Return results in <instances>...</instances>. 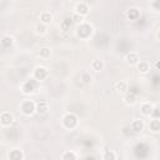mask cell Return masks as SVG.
Returning <instances> with one entry per match:
<instances>
[{
	"mask_svg": "<svg viewBox=\"0 0 160 160\" xmlns=\"http://www.w3.org/2000/svg\"><path fill=\"white\" fill-rule=\"evenodd\" d=\"M78 124V120H76V117L73 114H68L67 117L64 118V125L69 129H73L75 128V125Z\"/></svg>",
	"mask_w": 160,
	"mask_h": 160,
	"instance_id": "1",
	"label": "cell"
},
{
	"mask_svg": "<svg viewBox=\"0 0 160 160\" xmlns=\"http://www.w3.org/2000/svg\"><path fill=\"white\" fill-rule=\"evenodd\" d=\"M21 110H23L24 114L30 115V114H33L34 110H36V109H35L34 103H31V101H24L23 105H21Z\"/></svg>",
	"mask_w": 160,
	"mask_h": 160,
	"instance_id": "2",
	"label": "cell"
},
{
	"mask_svg": "<svg viewBox=\"0 0 160 160\" xmlns=\"http://www.w3.org/2000/svg\"><path fill=\"white\" fill-rule=\"evenodd\" d=\"M48 76V70L43 67H39L35 69V78L38 80H43Z\"/></svg>",
	"mask_w": 160,
	"mask_h": 160,
	"instance_id": "3",
	"label": "cell"
},
{
	"mask_svg": "<svg viewBox=\"0 0 160 160\" xmlns=\"http://www.w3.org/2000/svg\"><path fill=\"white\" fill-rule=\"evenodd\" d=\"M13 120H14V118H13V115L10 113H3L1 114V123L3 125H10L13 123Z\"/></svg>",
	"mask_w": 160,
	"mask_h": 160,
	"instance_id": "4",
	"label": "cell"
},
{
	"mask_svg": "<svg viewBox=\"0 0 160 160\" xmlns=\"http://www.w3.org/2000/svg\"><path fill=\"white\" fill-rule=\"evenodd\" d=\"M126 61L129 63L130 65L138 64V63H139V56H138L136 53H130V54H128V56H126Z\"/></svg>",
	"mask_w": 160,
	"mask_h": 160,
	"instance_id": "5",
	"label": "cell"
},
{
	"mask_svg": "<svg viewBox=\"0 0 160 160\" xmlns=\"http://www.w3.org/2000/svg\"><path fill=\"white\" fill-rule=\"evenodd\" d=\"M24 158V155L21 154L20 150H11L9 153V159H13V160H21Z\"/></svg>",
	"mask_w": 160,
	"mask_h": 160,
	"instance_id": "6",
	"label": "cell"
},
{
	"mask_svg": "<svg viewBox=\"0 0 160 160\" xmlns=\"http://www.w3.org/2000/svg\"><path fill=\"white\" fill-rule=\"evenodd\" d=\"M143 128H144V123H143V120H139V119L134 120L133 124H131V129L134 131H142Z\"/></svg>",
	"mask_w": 160,
	"mask_h": 160,
	"instance_id": "7",
	"label": "cell"
},
{
	"mask_svg": "<svg viewBox=\"0 0 160 160\" xmlns=\"http://www.w3.org/2000/svg\"><path fill=\"white\" fill-rule=\"evenodd\" d=\"M48 110V103L46 101H39L36 105V111L40 113V114H44Z\"/></svg>",
	"mask_w": 160,
	"mask_h": 160,
	"instance_id": "8",
	"label": "cell"
},
{
	"mask_svg": "<svg viewBox=\"0 0 160 160\" xmlns=\"http://www.w3.org/2000/svg\"><path fill=\"white\" fill-rule=\"evenodd\" d=\"M149 128H150V130H153V131H159L160 130V120L159 119H154V120H151L150 121V124H149Z\"/></svg>",
	"mask_w": 160,
	"mask_h": 160,
	"instance_id": "9",
	"label": "cell"
},
{
	"mask_svg": "<svg viewBox=\"0 0 160 160\" xmlns=\"http://www.w3.org/2000/svg\"><path fill=\"white\" fill-rule=\"evenodd\" d=\"M76 13L78 14H80V16L86 15L88 14V6L85 4H79L76 6Z\"/></svg>",
	"mask_w": 160,
	"mask_h": 160,
	"instance_id": "10",
	"label": "cell"
},
{
	"mask_svg": "<svg viewBox=\"0 0 160 160\" xmlns=\"http://www.w3.org/2000/svg\"><path fill=\"white\" fill-rule=\"evenodd\" d=\"M153 110H154V108H153L150 104H144L142 106V113L144 115H150L153 113Z\"/></svg>",
	"mask_w": 160,
	"mask_h": 160,
	"instance_id": "11",
	"label": "cell"
},
{
	"mask_svg": "<svg viewBox=\"0 0 160 160\" xmlns=\"http://www.w3.org/2000/svg\"><path fill=\"white\" fill-rule=\"evenodd\" d=\"M71 24H73V19H69V18H67L64 21H63V24H61V29L64 30V31H68L69 29H70Z\"/></svg>",
	"mask_w": 160,
	"mask_h": 160,
	"instance_id": "12",
	"label": "cell"
},
{
	"mask_svg": "<svg viewBox=\"0 0 160 160\" xmlns=\"http://www.w3.org/2000/svg\"><path fill=\"white\" fill-rule=\"evenodd\" d=\"M138 69H139V71H142L143 74H145V73H148L149 71V64L148 63L140 61L139 64H138Z\"/></svg>",
	"mask_w": 160,
	"mask_h": 160,
	"instance_id": "13",
	"label": "cell"
},
{
	"mask_svg": "<svg viewBox=\"0 0 160 160\" xmlns=\"http://www.w3.org/2000/svg\"><path fill=\"white\" fill-rule=\"evenodd\" d=\"M125 103H126L128 105H133V104H135L136 103V98H135V95L134 94H128L126 96H125Z\"/></svg>",
	"mask_w": 160,
	"mask_h": 160,
	"instance_id": "14",
	"label": "cell"
},
{
	"mask_svg": "<svg viewBox=\"0 0 160 160\" xmlns=\"http://www.w3.org/2000/svg\"><path fill=\"white\" fill-rule=\"evenodd\" d=\"M40 19H41V21L44 24H49L50 21L53 20V16H51V14H50V13H43L41 16H40Z\"/></svg>",
	"mask_w": 160,
	"mask_h": 160,
	"instance_id": "15",
	"label": "cell"
},
{
	"mask_svg": "<svg viewBox=\"0 0 160 160\" xmlns=\"http://www.w3.org/2000/svg\"><path fill=\"white\" fill-rule=\"evenodd\" d=\"M103 158H104L105 160H115L117 159V155H115L113 151H110V150H106L105 154L103 155Z\"/></svg>",
	"mask_w": 160,
	"mask_h": 160,
	"instance_id": "16",
	"label": "cell"
},
{
	"mask_svg": "<svg viewBox=\"0 0 160 160\" xmlns=\"http://www.w3.org/2000/svg\"><path fill=\"white\" fill-rule=\"evenodd\" d=\"M63 159H65V160H68V159H71V160H75L78 158L76 155L74 154V153H71V151H68V153H64V154H63V156H61Z\"/></svg>",
	"mask_w": 160,
	"mask_h": 160,
	"instance_id": "17",
	"label": "cell"
},
{
	"mask_svg": "<svg viewBox=\"0 0 160 160\" xmlns=\"http://www.w3.org/2000/svg\"><path fill=\"white\" fill-rule=\"evenodd\" d=\"M93 68H94V70H95V71L101 70V68H103V63L100 61V60H95V61L93 63Z\"/></svg>",
	"mask_w": 160,
	"mask_h": 160,
	"instance_id": "18",
	"label": "cell"
},
{
	"mask_svg": "<svg viewBox=\"0 0 160 160\" xmlns=\"http://www.w3.org/2000/svg\"><path fill=\"white\" fill-rule=\"evenodd\" d=\"M49 55H50V49L43 48L41 50H40V56H41V58H48Z\"/></svg>",
	"mask_w": 160,
	"mask_h": 160,
	"instance_id": "19",
	"label": "cell"
},
{
	"mask_svg": "<svg viewBox=\"0 0 160 160\" xmlns=\"http://www.w3.org/2000/svg\"><path fill=\"white\" fill-rule=\"evenodd\" d=\"M117 88L120 92H125V90H126V83H125V81H119L117 84Z\"/></svg>",
	"mask_w": 160,
	"mask_h": 160,
	"instance_id": "20",
	"label": "cell"
},
{
	"mask_svg": "<svg viewBox=\"0 0 160 160\" xmlns=\"http://www.w3.org/2000/svg\"><path fill=\"white\" fill-rule=\"evenodd\" d=\"M11 43H13V39L10 36H5L4 39H3V45L4 46H10Z\"/></svg>",
	"mask_w": 160,
	"mask_h": 160,
	"instance_id": "21",
	"label": "cell"
},
{
	"mask_svg": "<svg viewBox=\"0 0 160 160\" xmlns=\"http://www.w3.org/2000/svg\"><path fill=\"white\" fill-rule=\"evenodd\" d=\"M45 30H46L45 25H38V26H36V31H38V33H40V34H44V33H45Z\"/></svg>",
	"mask_w": 160,
	"mask_h": 160,
	"instance_id": "22",
	"label": "cell"
},
{
	"mask_svg": "<svg viewBox=\"0 0 160 160\" xmlns=\"http://www.w3.org/2000/svg\"><path fill=\"white\" fill-rule=\"evenodd\" d=\"M138 16V10L136 9H130L129 10V18H136Z\"/></svg>",
	"mask_w": 160,
	"mask_h": 160,
	"instance_id": "23",
	"label": "cell"
},
{
	"mask_svg": "<svg viewBox=\"0 0 160 160\" xmlns=\"http://www.w3.org/2000/svg\"><path fill=\"white\" fill-rule=\"evenodd\" d=\"M156 68H160V63H156Z\"/></svg>",
	"mask_w": 160,
	"mask_h": 160,
	"instance_id": "24",
	"label": "cell"
},
{
	"mask_svg": "<svg viewBox=\"0 0 160 160\" xmlns=\"http://www.w3.org/2000/svg\"><path fill=\"white\" fill-rule=\"evenodd\" d=\"M159 38H160V33H159Z\"/></svg>",
	"mask_w": 160,
	"mask_h": 160,
	"instance_id": "25",
	"label": "cell"
}]
</instances>
